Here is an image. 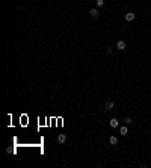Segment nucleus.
I'll return each mask as SVG.
<instances>
[{"label":"nucleus","mask_w":151,"mask_h":168,"mask_svg":"<svg viewBox=\"0 0 151 168\" xmlns=\"http://www.w3.org/2000/svg\"><path fill=\"white\" fill-rule=\"evenodd\" d=\"M89 17H91V18H98L100 17V12H98V9H89Z\"/></svg>","instance_id":"obj_1"},{"label":"nucleus","mask_w":151,"mask_h":168,"mask_svg":"<svg viewBox=\"0 0 151 168\" xmlns=\"http://www.w3.org/2000/svg\"><path fill=\"white\" fill-rule=\"evenodd\" d=\"M104 108L107 109V111H112V109L115 108V103L112 102V100H106V103H104Z\"/></svg>","instance_id":"obj_2"},{"label":"nucleus","mask_w":151,"mask_h":168,"mask_svg":"<svg viewBox=\"0 0 151 168\" xmlns=\"http://www.w3.org/2000/svg\"><path fill=\"white\" fill-rule=\"evenodd\" d=\"M135 12H127L125 14V21H133V20H135Z\"/></svg>","instance_id":"obj_3"},{"label":"nucleus","mask_w":151,"mask_h":168,"mask_svg":"<svg viewBox=\"0 0 151 168\" xmlns=\"http://www.w3.org/2000/svg\"><path fill=\"white\" fill-rule=\"evenodd\" d=\"M66 141V136L64 135V133H59V135H58V142L59 144H64Z\"/></svg>","instance_id":"obj_4"},{"label":"nucleus","mask_w":151,"mask_h":168,"mask_svg":"<svg viewBox=\"0 0 151 168\" xmlns=\"http://www.w3.org/2000/svg\"><path fill=\"white\" fill-rule=\"evenodd\" d=\"M109 124H110V127H118V120L116 118H110V121H109Z\"/></svg>","instance_id":"obj_5"},{"label":"nucleus","mask_w":151,"mask_h":168,"mask_svg":"<svg viewBox=\"0 0 151 168\" xmlns=\"http://www.w3.org/2000/svg\"><path fill=\"white\" fill-rule=\"evenodd\" d=\"M116 47H118V50H125V41H118Z\"/></svg>","instance_id":"obj_6"},{"label":"nucleus","mask_w":151,"mask_h":168,"mask_svg":"<svg viewBox=\"0 0 151 168\" xmlns=\"http://www.w3.org/2000/svg\"><path fill=\"white\" fill-rule=\"evenodd\" d=\"M119 132H121V135H127V133H128V129H127V126H122L121 129H119Z\"/></svg>","instance_id":"obj_7"},{"label":"nucleus","mask_w":151,"mask_h":168,"mask_svg":"<svg viewBox=\"0 0 151 168\" xmlns=\"http://www.w3.org/2000/svg\"><path fill=\"white\" fill-rule=\"evenodd\" d=\"M109 142H110L112 145H115L116 142H118V138H116V136H110V138H109Z\"/></svg>","instance_id":"obj_8"},{"label":"nucleus","mask_w":151,"mask_h":168,"mask_svg":"<svg viewBox=\"0 0 151 168\" xmlns=\"http://www.w3.org/2000/svg\"><path fill=\"white\" fill-rule=\"evenodd\" d=\"M124 123H125V126H128V124H131V123H133V120L130 118V117H125V118H124Z\"/></svg>","instance_id":"obj_9"},{"label":"nucleus","mask_w":151,"mask_h":168,"mask_svg":"<svg viewBox=\"0 0 151 168\" xmlns=\"http://www.w3.org/2000/svg\"><path fill=\"white\" fill-rule=\"evenodd\" d=\"M95 5H97L98 8H101L103 5H104V0H95Z\"/></svg>","instance_id":"obj_10"}]
</instances>
